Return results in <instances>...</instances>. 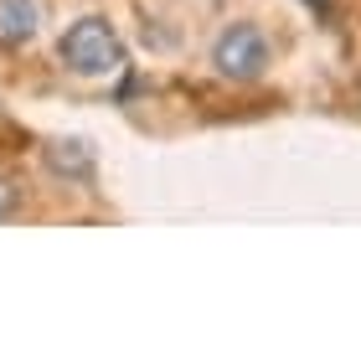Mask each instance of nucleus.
Segmentation results:
<instances>
[{
    "label": "nucleus",
    "mask_w": 361,
    "mask_h": 361,
    "mask_svg": "<svg viewBox=\"0 0 361 361\" xmlns=\"http://www.w3.org/2000/svg\"><path fill=\"white\" fill-rule=\"evenodd\" d=\"M207 62L222 83H264L269 68H274V42L258 21H227L212 37Z\"/></svg>",
    "instance_id": "f257e3e1"
},
{
    "label": "nucleus",
    "mask_w": 361,
    "mask_h": 361,
    "mask_svg": "<svg viewBox=\"0 0 361 361\" xmlns=\"http://www.w3.org/2000/svg\"><path fill=\"white\" fill-rule=\"evenodd\" d=\"M57 47H62V62H68L78 78H109V73L124 68V42H119V31H114L104 16L73 21Z\"/></svg>",
    "instance_id": "f03ea898"
},
{
    "label": "nucleus",
    "mask_w": 361,
    "mask_h": 361,
    "mask_svg": "<svg viewBox=\"0 0 361 361\" xmlns=\"http://www.w3.org/2000/svg\"><path fill=\"white\" fill-rule=\"evenodd\" d=\"M42 37V0H0V47H31Z\"/></svg>",
    "instance_id": "7ed1b4c3"
},
{
    "label": "nucleus",
    "mask_w": 361,
    "mask_h": 361,
    "mask_svg": "<svg viewBox=\"0 0 361 361\" xmlns=\"http://www.w3.org/2000/svg\"><path fill=\"white\" fill-rule=\"evenodd\" d=\"M16 212V191H11V180H0V222H6Z\"/></svg>",
    "instance_id": "20e7f679"
}]
</instances>
